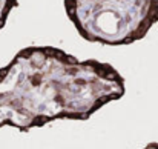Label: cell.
Wrapping results in <instances>:
<instances>
[{"label": "cell", "mask_w": 158, "mask_h": 149, "mask_svg": "<svg viewBox=\"0 0 158 149\" xmlns=\"http://www.w3.org/2000/svg\"><path fill=\"white\" fill-rule=\"evenodd\" d=\"M124 94L126 80L110 63L26 46L0 68V128L28 132L55 120L83 121Z\"/></svg>", "instance_id": "obj_1"}, {"label": "cell", "mask_w": 158, "mask_h": 149, "mask_svg": "<svg viewBox=\"0 0 158 149\" xmlns=\"http://www.w3.org/2000/svg\"><path fill=\"white\" fill-rule=\"evenodd\" d=\"M17 6H19V0H0V29L5 28L11 11Z\"/></svg>", "instance_id": "obj_3"}, {"label": "cell", "mask_w": 158, "mask_h": 149, "mask_svg": "<svg viewBox=\"0 0 158 149\" xmlns=\"http://www.w3.org/2000/svg\"><path fill=\"white\" fill-rule=\"evenodd\" d=\"M143 149H158V143H155V142H152V143H148L146 146Z\"/></svg>", "instance_id": "obj_4"}, {"label": "cell", "mask_w": 158, "mask_h": 149, "mask_svg": "<svg viewBox=\"0 0 158 149\" xmlns=\"http://www.w3.org/2000/svg\"><path fill=\"white\" fill-rule=\"evenodd\" d=\"M81 39L106 46L132 45L158 22V0H63Z\"/></svg>", "instance_id": "obj_2"}]
</instances>
